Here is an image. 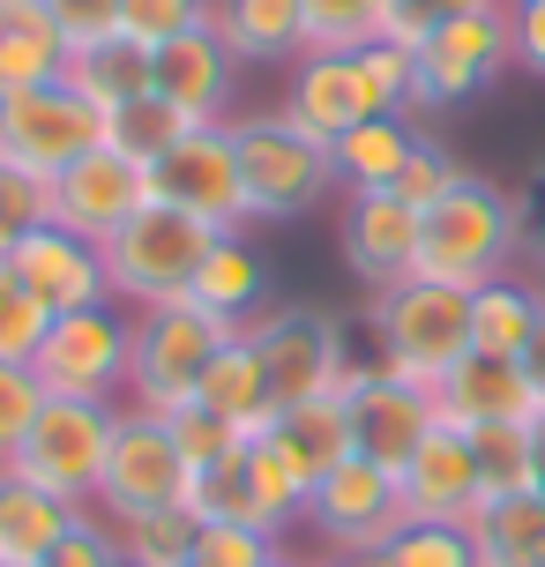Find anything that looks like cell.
<instances>
[{
	"mask_svg": "<svg viewBox=\"0 0 545 567\" xmlns=\"http://www.w3.org/2000/svg\"><path fill=\"white\" fill-rule=\"evenodd\" d=\"M38 8L53 16L68 53H90V45H113L120 38V0H38Z\"/></svg>",
	"mask_w": 545,
	"mask_h": 567,
	"instance_id": "cell-43",
	"label": "cell"
},
{
	"mask_svg": "<svg viewBox=\"0 0 545 567\" xmlns=\"http://www.w3.org/2000/svg\"><path fill=\"white\" fill-rule=\"evenodd\" d=\"M277 113H285L299 135L337 142V135H351L359 120L389 113V105H381V90H373V75H367V53H307V60H291V90H285Z\"/></svg>",
	"mask_w": 545,
	"mask_h": 567,
	"instance_id": "cell-16",
	"label": "cell"
},
{
	"mask_svg": "<svg viewBox=\"0 0 545 567\" xmlns=\"http://www.w3.org/2000/svg\"><path fill=\"white\" fill-rule=\"evenodd\" d=\"M545 291L523 277H493L471 291V351H493V359H523L531 351V329H538Z\"/></svg>",
	"mask_w": 545,
	"mask_h": 567,
	"instance_id": "cell-30",
	"label": "cell"
},
{
	"mask_svg": "<svg viewBox=\"0 0 545 567\" xmlns=\"http://www.w3.org/2000/svg\"><path fill=\"white\" fill-rule=\"evenodd\" d=\"M277 560H285V538L255 530V523H202L195 538V567H277Z\"/></svg>",
	"mask_w": 545,
	"mask_h": 567,
	"instance_id": "cell-40",
	"label": "cell"
},
{
	"mask_svg": "<svg viewBox=\"0 0 545 567\" xmlns=\"http://www.w3.org/2000/svg\"><path fill=\"white\" fill-rule=\"evenodd\" d=\"M173 441H179V455H187V471H202V463H217V455H232V449H247V441H239L232 425H217L209 411H179Z\"/></svg>",
	"mask_w": 545,
	"mask_h": 567,
	"instance_id": "cell-45",
	"label": "cell"
},
{
	"mask_svg": "<svg viewBox=\"0 0 545 567\" xmlns=\"http://www.w3.org/2000/svg\"><path fill=\"white\" fill-rule=\"evenodd\" d=\"M479 567H545V493H508V501H479L463 523Z\"/></svg>",
	"mask_w": 545,
	"mask_h": 567,
	"instance_id": "cell-29",
	"label": "cell"
},
{
	"mask_svg": "<svg viewBox=\"0 0 545 567\" xmlns=\"http://www.w3.org/2000/svg\"><path fill=\"white\" fill-rule=\"evenodd\" d=\"M239 337L232 321H217L195 299H165V307L135 313V367H127V411L173 425L179 411H195L202 373L217 367V351Z\"/></svg>",
	"mask_w": 545,
	"mask_h": 567,
	"instance_id": "cell-2",
	"label": "cell"
},
{
	"mask_svg": "<svg viewBox=\"0 0 545 567\" xmlns=\"http://www.w3.org/2000/svg\"><path fill=\"white\" fill-rule=\"evenodd\" d=\"M508 30H516V68L545 75V0H508Z\"/></svg>",
	"mask_w": 545,
	"mask_h": 567,
	"instance_id": "cell-47",
	"label": "cell"
},
{
	"mask_svg": "<svg viewBox=\"0 0 545 567\" xmlns=\"http://www.w3.org/2000/svg\"><path fill=\"white\" fill-rule=\"evenodd\" d=\"M373 337H381L373 367L397 373V381L433 389V381L471 351V291L426 284V277L397 284V291H373Z\"/></svg>",
	"mask_w": 545,
	"mask_h": 567,
	"instance_id": "cell-5",
	"label": "cell"
},
{
	"mask_svg": "<svg viewBox=\"0 0 545 567\" xmlns=\"http://www.w3.org/2000/svg\"><path fill=\"white\" fill-rule=\"evenodd\" d=\"M225 231H209L202 217L173 209V202L150 195L127 225L105 239V277H113V299L120 307H165V299H187L195 291V269L202 255L217 247Z\"/></svg>",
	"mask_w": 545,
	"mask_h": 567,
	"instance_id": "cell-3",
	"label": "cell"
},
{
	"mask_svg": "<svg viewBox=\"0 0 545 567\" xmlns=\"http://www.w3.org/2000/svg\"><path fill=\"white\" fill-rule=\"evenodd\" d=\"M232 75H239V60H232V45L217 30H187V38L150 53V90L187 127H225L232 120Z\"/></svg>",
	"mask_w": 545,
	"mask_h": 567,
	"instance_id": "cell-20",
	"label": "cell"
},
{
	"mask_svg": "<svg viewBox=\"0 0 545 567\" xmlns=\"http://www.w3.org/2000/svg\"><path fill=\"white\" fill-rule=\"evenodd\" d=\"M75 515L83 508H68L53 493H38L30 478L0 471V567H45V553L75 530Z\"/></svg>",
	"mask_w": 545,
	"mask_h": 567,
	"instance_id": "cell-27",
	"label": "cell"
},
{
	"mask_svg": "<svg viewBox=\"0 0 545 567\" xmlns=\"http://www.w3.org/2000/svg\"><path fill=\"white\" fill-rule=\"evenodd\" d=\"M195 411H209L217 425H232L239 441H269V425H277V396H269V373H261L247 329H239V337L217 351V367L202 373Z\"/></svg>",
	"mask_w": 545,
	"mask_h": 567,
	"instance_id": "cell-22",
	"label": "cell"
},
{
	"mask_svg": "<svg viewBox=\"0 0 545 567\" xmlns=\"http://www.w3.org/2000/svg\"><path fill=\"white\" fill-rule=\"evenodd\" d=\"M516 261H523L516 202H508V187H493L479 172H463L456 187L419 217V277L426 284L479 291L493 277H516Z\"/></svg>",
	"mask_w": 545,
	"mask_h": 567,
	"instance_id": "cell-1",
	"label": "cell"
},
{
	"mask_svg": "<svg viewBox=\"0 0 545 567\" xmlns=\"http://www.w3.org/2000/svg\"><path fill=\"white\" fill-rule=\"evenodd\" d=\"M403 523H411V515H403L397 471H381V463H367V455H345V463L315 485L299 530L321 538V560H373Z\"/></svg>",
	"mask_w": 545,
	"mask_h": 567,
	"instance_id": "cell-10",
	"label": "cell"
},
{
	"mask_svg": "<svg viewBox=\"0 0 545 567\" xmlns=\"http://www.w3.org/2000/svg\"><path fill=\"white\" fill-rule=\"evenodd\" d=\"M516 202V231H523V255H538L545 261V165H531V179H523V195Z\"/></svg>",
	"mask_w": 545,
	"mask_h": 567,
	"instance_id": "cell-48",
	"label": "cell"
},
{
	"mask_svg": "<svg viewBox=\"0 0 545 567\" xmlns=\"http://www.w3.org/2000/svg\"><path fill=\"white\" fill-rule=\"evenodd\" d=\"M247 343H255L261 373H269V396H277V411H291V403H315V396H345L351 381V359L345 351V329H337V313L321 307H261L255 321H247Z\"/></svg>",
	"mask_w": 545,
	"mask_h": 567,
	"instance_id": "cell-7",
	"label": "cell"
},
{
	"mask_svg": "<svg viewBox=\"0 0 545 567\" xmlns=\"http://www.w3.org/2000/svg\"><path fill=\"white\" fill-rule=\"evenodd\" d=\"M531 441H538V471H545V411H538V425H531Z\"/></svg>",
	"mask_w": 545,
	"mask_h": 567,
	"instance_id": "cell-50",
	"label": "cell"
},
{
	"mask_svg": "<svg viewBox=\"0 0 545 567\" xmlns=\"http://www.w3.org/2000/svg\"><path fill=\"white\" fill-rule=\"evenodd\" d=\"M456 179H463V165H456V157H449V150H441L433 135H419V150H411V165L397 172V187H389V195H397V202H411V209L426 217V209H433L441 195H449Z\"/></svg>",
	"mask_w": 545,
	"mask_h": 567,
	"instance_id": "cell-42",
	"label": "cell"
},
{
	"mask_svg": "<svg viewBox=\"0 0 545 567\" xmlns=\"http://www.w3.org/2000/svg\"><path fill=\"white\" fill-rule=\"evenodd\" d=\"M471 463H479V501L545 493V471H538V441H531V425H486V433H471Z\"/></svg>",
	"mask_w": 545,
	"mask_h": 567,
	"instance_id": "cell-32",
	"label": "cell"
},
{
	"mask_svg": "<svg viewBox=\"0 0 545 567\" xmlns=\"http://www.w3.org/2000/svg\"><path fill=\"white\" fill-rule=\"evenodd\" d=\"M307 8V53H367L397 30V0H299Z\"/></svg>",
	"mask_w": 545,
	"mask_h": 567,
	"instance_id": "cell-33",
	"label": "cell"
},
{
	"mask_svg": "<svg viewBox=\"0 0 545 567\" xmlns=\"http://www.w3.org/2000/svg\"><path fill=\"white\" fill-rule=\"evenodd\" d=\"M45 381H38V367H16V359H0V471L23 455L30 425H38V411H45Z\"/></svg>",
	"mask_w": 545,
	"mask_h": 567,
	"instance_id": "cell-39",
	"label": "cell"
},
{
	"mask_svg": "<svg viewBox=\"0 0 545 567\" xmlns=\"http://www.w3.org/2000/svg\"><path fill=\"white\" fill-rule=\"evenodd\" d=\"M209 30L232 45V60H261V68L307 60V8L299 0H217Z\"/></svg>",
	"mask_w": 545,
	"mask_h": 567,
	"instance_id": "cell-24",
	"label": "cell"
},
{
	"mask_svg": "<svg viewBox=\"0 0 545 567\" xmlns=\"http://www.w3.org/2000/svg\"><path fill=\"white\" fill-rule=\"evenodd\" d=\"M150 195L187 209V217H202L209 231H255L247 179H239V150H232V120L225 127H187L150 165Z\"/></svg>",
	"mask_w": 545,
	"mask_h": 567,
	"instance_id": "cell-12",
	"label": "cell"
},
{
	"mask_svg": "<svg viewBox=\"0 0 545 567\" xmlns=\"http://www.w3.org/2000/svg\"><path fill=\"white\" fill-rule=\"evenodd\" d=\"M97 142H105V113L90 97H75L68 75L45 90H23V97H0V157L38 172V179H60Z\"/></svg>",
	"mask_w": 545,
	"mask_h": 567,
	"instance_id": "cell-13",
	"label": "cell"
},
{
	"mask_svg": "<svg viewBox=\"0 0 545 567\" xmlns=\"http://www.w3.org/2000/svg\"><path fill=\"white\" fill-rule=\"evenodd\" d=\"M345 411H351V455H367V463H381V471H403L411 455L426 449V433L441 425L433 389L397 381V373H381L373 359H359V367H351Z\"/></svg>",
	"mask_w": 545,
	"mask_h": 567,
	"instance_id": "cell-14",
	"label": "cell"
},
{
	"mask_svg": "<svg viewBox=\"0 0 545 567\" xmlns=\"http://www.w3.org/2000/svg\"><path fill=\"white\" fill-rule=\"evenodd\" d=\"M411 68H419V113L441 105H471L479 90H493L516 68V30L508 8H479V16H449L411 38Z\"/></svg>",
	"mask_w": 545,
	"mask_h": 567,
	"instance_id": "cell-8",
	"label": "cell"
},
{
	"mask_svg": "<svg viewBox=\"0 0 545 567\" xmlns=\"http://www.w3.org/2000/svg\"><path fill=\"white\" fill-rule=\"evenodd\" d=\"M209 16H217V0H120V38L157 53L187 30H209Z\"/></svg>",
	"mask_w": 545,
	"mask_h": 567,
	"instance_id": "cell-38",
	"label": "cell"
},
{
	"mask_svg": "<svg viewBox=\"0 0 545 567\" xmlns=\"http://www.w3.org/2000/svg\"><path fill=\"white\" fill-rule=\"evenodd\" d=\"M403 515L411 523H471L479 515V463H471V433L456 425H433L426 449L397 471Z\"/></svg>",
	"mask_w": 545,
	"mask_h": 567,
	"instance_id": "cell-21",
	"label": "cell"
},
{
	"mask_svg": "<svg viewBox=\"0 0 545 567\" xmlns=\"http://www.w3.org/2000/svg\"><path fill=\"white\" fill-rule=\"evenodd\" d=\"M367 567H479V553L463 523H403Z\"/></svg>",
	"mask_w": 545,
	"mask_h": 567,
	"instance_id": "cell-36",
	"label": "cell"
},
{
	"mask_svg": "<svg viewBox=\"0 0 545 567\" xmlns=\"http://www.w3.org/2000/svg\"><path fill=\"white\" fill-rule=\"evenodd\" d=\"M38 381L53 403H127V367H135V307H83L53 313V329L38 343Z\"/></svg>",
	"mask_w": 545,
	"mask_h": 567,
	"instance_id": "cell-6",
	"label": "cell"
},
{
	"mask_svg": "<svg viewBox=\"0 0 545 567\" xmlns=\"http://www.w3.org/2000/svg\"><path fill=\"white\" fill-rule=\"evenodd\" d=\"M113 538H120V560L127 567H195L202 523L187 508H150V515H120Z\"/></svg>",
	"mask_w": 545,
	"mask_h": 567,
	"instance_id": "cell-34",
	"label": "cell"
},
{
	"mask_svg": "<svg viewBox=\"0 0 545 567\" xmlns=\"http://www.w3.org/2000/svg\"><path fill=\"white\" fill-rule=\"evenodd\" d=\"M187 299L209 307L217 321H232V329H247V321L269 307V261H261V247L247 239V231H225V239L202 255L195 291H187Z\"/></svg>",
	"mask_w": 545,
	"mask_h": 567,
	"instance_id": "cell-23",
	"label": "cell"
},
{
	"mask_svg": "<svg viewBox=\"0 0 545 567\" xmlns=\"http://www.w3.org/2000/svg\"><path fill=\"white\" fill-rule=\"evenodd\" d=\"M433 411L456 433H486V425H538V389L523 359H493V351H463L456 367L433 381Z\"/></svg>",
	"mask_w": 545,
	"mask_h": 567,
	"instance_id": "cell-18",
	"label": "cell"
},
{
	"mask_svg": "<svg viewBox=\"0 0 545 567\" xmlns=\"http://www.w3.org/2000/svg\"><path fill=\"white\" fill-rule=\"evenodd\" d=\"M187 455H179L173 425L165 419H143L120 403V425H113V449H105V478H97V501L90 508L120 523V515H150V508H187Z\"/></svg>",
	"mask_w": 545,
	"mask_h": 567,
	"instance_id": "cell-11",
	"label": "cell"
},
{
	"mask_svg": "<svg viewBox=\"0 0 545 567\" xmlns=\"http://www.w3.org/2000/svg\"><path fill=\"white\" fill-rule=\"evenodd\" d=\"M269 449L285 455L291 471L307 485H321L337 463L351 455V411L345 396H315V403H291V411H277V425H269Z\"/></svg>",
	"mask_w": 545,
	"mask_h": 567,
	"instance_id": "cell-28",
	"label": "cell"
},
{
	"mask_svg": "<svg viewBox=\"0 0 545 567\" xmlns=\"http://www.w3.org/2000/svg\"><path fill=\"white\" fill-rule=\"evenodd\" d=\"M143 202H150V165L120 157L113 142H97L90 157H75V165L53 179V225L90 239V247H105Z\"/></svg>",
	"mask_w": 545,
	"mask_h": 567,
	"instance_id": "cell-15",
	"label": "cell"
},
{
	"mask_svg": "<svg viewBox=\"0 0 545 567\" xmlns=\"http://www.w3.org/2000/svg\"><path fill=\"white\" fill-rule=\"evenodd\" d=\"M523 373H531V389L545 403V307H538V329H531V351H523Z\"/></svg>",
	"mask_w": 545,
	"mask_h": 567,
	"instance_id": "cell-49",
	"label": "cell"
},
{
	"mask_svg": "<svg viewBox=\"0 0 545 567\" xmlns=\"http://www.w3.org/2000/svg\"><path fill=\"white\" fill-rule=\"evenodd\" d=\"M315 567H367V560H315Z\"/></svg>",
	"mask_w": 545,
	"mask_h": 567,
	"instance_id": "cell-51",
	"label": "cell"
},
{
	"mask_svg": "<svg viewBox=\"0 0 545 567\" xmlns=\"http://www.w3.org/2000/svg\"><path fill=\"white\" fill-rule=\"evenodd\" d=\"M68 90H75V97H90L97 113L113 120L120 105L150 97V45H135V38H113V45L68 53Z\"/></svg>",
	"mask_w": 545,
	"mask_h": 567,
	"instance_id": "cell-31",
	"label": "cell"
},
{
	"mask_svg": "<svg viewBox=\"0 0 545 567\" xmlns=\"http://www.w3.org/2000/svg\"><path fill=\"white\" fill-rule=\"evenodd\" d=\"M179 135H187V120H179L157 90H150V97H135V105H120V113L105 120V142H113L120 157H135V165H157Z\"/></svg>",
	"mask_w": 545,
	"mask_h": 567,
	"instance_id": "cell-35",
	"label": "cell"
},
{
	"mask_svg": "<svg viewBox=\"0 0 545 567\" xmlns=\"http://www.w3.org/2000/svg\"><path fill=\"white\" fill-rule=\"evenodd\" d=\"M45 567H127V560H120L113 523H105L97 508H83V515H75V530H68V538L45 553Z\"/></svg>",
	"mask_w": 545,
	"mask_h": 567,
	"instance_id": "cell-44",
	"label": "cell"
},
{
	"mask_svg": "<svg viewBox=\"0 0 545 567\" xmlns=\"http://www.w3.org/2000/svg\"><path fill=\"white\" fill-rule=\"evenodd\" d=\"M411 150H419V120H411V113H373V120H359L351 135L329 142V157H337V187H345V195L397 187V172L411 165Z\"/></svg>",
	"mask_w": 545,
	"mask_h": 567,
	"instance_id": "cell-26",
	"label": "cell"
},
{
	"mask_svg": "<svg viewBox=\"0 0 545 567\" xmlns=\"http://www.w3.org/2000/svg\"><path fill=\"white\" fill-rule=\"evenodd\" d=\"M68 75V45H60L53 16L38 0H0V97H23Z\"/></svg>",
	"mask_w": 545,
	"mask_h": 567,
	"instance_id": "cell-25",
	"label": "cell"
},
{
	"mask_svg": "<svg viewBox=\"0 0 545 567\" xmlns=\"http://www.w3.org/2000/svg\"><path fill=\"white\" fill-rule=\"evenodd\" d=\"M45 329H53V313L38 307L23 284L8 277V261H0V359L30 367V359H38V343H45Z\"/></svg>",
	"mask_w": 545,
	"mask_h": 567,
	"instance_id": "cell-41",
	"label": "cell"
},
{
	"mask_svg": "<svg viewBox=\"0 0 545 567\" xmlns=\"http://www.w3.org/2000/svg\"><path fill=\"white\" fill-rule=\"evenodd\" d=\"M8 277L23 284L30 299L45 313H83V307H105L113 299V277H105V247H90L75 231H30L23 247L8 255Z\"/></svg>",
	"mask_w": 545,
	"mask_h": 567,
	"instance_id": "cell-19",
	"label": "cell"
},
{
	"mask_svg": "<svg viewBox=\"0 0 545 567\" xmlns=\"http://www.w3.org/2000/svg\"><path fill=\"white\" fill-rule=\"evenodd\" d=\"M232 150H239V179H247L255 225L307 217V209H321V195L337 187L329 142L299 135L285 113H232Z\"/></svg>",
	"mask_w": 545,
	"mask_h": 567,
	"instance_id": "cell-4",
	"label": "cell"
},
{
	"mask_svg": "<svg viewBox=\"0 0 545 567\" xmlns=\"http://www.w3.org/2000/svg\"><path fill=\"white\" fill-rule=\"evenodd\" d=\"M45 225H53V179H38V172H23V165L0 157V261L16 255L30 231H45Z\"/></svg>",
	"mask_w": 545,
	"mask_h": 567,
	"instance_id": "cell-37",
	"label": "cell"
},
{
	"mask_svg": "<svg viewBox=\"0 0 545 567\" xmlns=\"http://www.w3.org/2000/svg\"><path fill=\"white\" fill-rule=\"evenodd\" d=\"M277 567H307V560H291V553H285V560H277Z\"/></svg>",
	"mask_w": 545,
	"mask_h": 567,
	"instance_id": "cell-52",
	"label": "cell"
},
{
	"mask_svg": "<svg viewBox=\"0 0 545 567\" xmlns=\"http://www.w3.org/2000/svg\"><path fill=\"white\" fill-rule=\"evenodd\" d=\"M113 425H120V403H45L38 425H30V441H23V455L8 471L30 478L38 493L68 501V508H90L97 501V478H105Z\"/></svg>",
	"mask_w": 545,
	"mask_h": 567,
	"instance_id": "cell-9",
	"label": "cell"
},
{
	"mask_svg": "<svg viewBox=\"0 0 545 567\" xmlns=\"http://www.w3.org/2000/svg\"><path fill=\"white\" fill-rule=\"evenodd\" d=\"M337 247H345V269L367 291H397V284L419 277V209L397 202L389 187L351 195L345 217H337Z\"/></svg>",
	"mask_w": 545,
	"mask_h": 567,
	"instance_id": "cell-17",
	"label": "cell"
},
{
	"mask_svg": "<svg viewBox=\"0 0 545 567\" xmlns=\"http://www.w3.org/2000/svg\"><path fill=\"white\" fill-rule=\"evenodd\" d=\"M479 8H508V0H397V45H411L419 30H433V23H449V16H479Z\"/></svg>",
	"mask_w": 545,
	"mask_h": 567,
	"instance_id": "cell-46",
	"label": "cell"
}]
</instances>
